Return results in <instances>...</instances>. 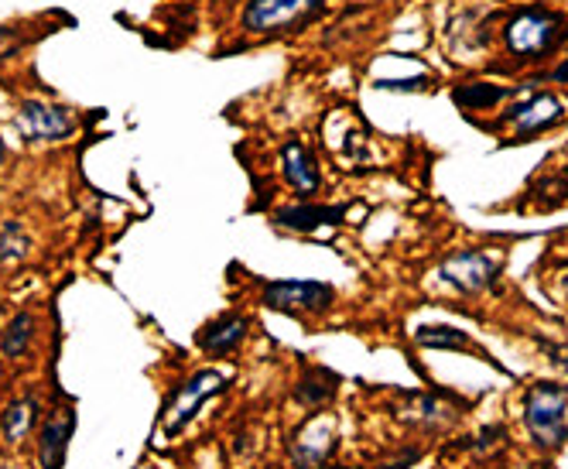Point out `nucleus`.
<instances>
[{"label": "nucleus", "instance_id": "obj_1", "mask_svg": "<svg viewBox=\"0 0 568 469\" xmlns=\"http://www.w3.org/2000/svg\"><path fill=\"white\" fill-rule=\"evenodd\" d=\"M504 38H507V52L514 59L538 62L568 38V18L548 8H524L507 21Z\"/></svg>", "mask_w": 568, "mask_h": 469}, {"label": "nucleus", "instance_id": "obj_2", "mask_svg": "<svg viewBox=\"0 0 568 469\" xmlns=\"http://www.w3.org/2000/svg\"><path fill=\"white\" fill-rule=\"evenodd\" d=\"M524 425L545 449H558L568 439V390L558 384H535L524 395Z\"/></svg>", "mask_w": 568, "mask_h": 469}, {"label": "nucleus", "instance_id": "obj_3", "mask_svg": "<svg viewBox=\"0 0 568 469\" xmlns=\"http://www.w3.org/2000/svg\"><path fill=\"white\" fill-rule=\"evenodd\" d=\"M322 8H326V0H251L240 24L251 34L274 38L305 28L308 21L318 18Z\"/></svg>", "mask_w": 568, "mask_h": 469}, {"label": "nucleus", "instance_id": "obj_4", "mask_svg": "<svg viewBox=\"0 0 568 469\" xmlns=\"http://www.w3.org/2000/svg\"><path fill=\"white\" fill-rule=\"evenodd\" d=\"M226 384H230V377L223 374V370H199V374H192L175 395H172V401L161 408V421H158V428L165 432V439H175L182 428L199 415V408H202V401H210L213 395H220V390H226Z\"/></svg>", "mask_w": 568, "mask_h": 469}, {"label": "nucleus", "instance_id": "obj_5", "mask_svg": "<svg viewBox=\"0 0 568 469\" xmlns=\"http://www.w3.org/2000/svg\"><path fill=\"white\" fill-rule=\"evenodd\" d=\"M504 271V257L500 254H490V251H466V254H456L445 261L435 275H438V285L453 288L459 295H476L483 288H490Z\"/></svg>", "mask_w": 568, "mask_h": 469}, {"label": "nucleus", "instance_id": "obj_6", "mask_svg": "<svg viewBox=\"0 0 568 469\" xmlns=\"http://www.w3.org/2000/svg\"><path fill=\"white\" fill-rule=\"evenodd\" d=\"M336 292L322 282H277L267 285L261 302L274 312H288V316H315L333 305Z\"/></svg>", "mask_w": 568, "mask_h": 469}, {"label": "nucleus", "instance_id": "obj_7", "mask_svg": "<svg viewBox=\"0 0 568 469\" xmlns=\"http://www.w3.org/2000/svg\"><path fill=\"white\" fill-rule=\"evenodd\" d=\"M561 116H565V110H561L558 96L535 93V96H527L524 103L510 106L504 113V124H510V144H517V141H535L548 128L561 124Z\"/></svg>", "mask_w": 568, "mask_h": 469}, {"label": "nucleus", "instance_id": "obj_8", "mask_svg": "<svg viewBox=\"0 0 568 469\" xmlns=\"http://www.w3.org/2000/svg\"><path fill=\"white\" fill-rule=\"evenodd\" d=\"M18 131L24 141H65L75 131V116L62 103L24 100L18 110Z\"/></svg>", "mask_w": 568, "mask_h": 469}, {"label": "nucleus", "instance_id": "obj_9", "mask_svg": "<svg viewBox=\"0 0 568 469\" xmlns=\"http://www.w3.org/2000/svg\"><path fill=\"white\" fill-rule=\"evenodd\" d=\"M336 449V421L329 415L312 418L292 442V459L298 469H322Z\"/></svg>", "mask_w": 568, "mask_h": 469}, {"label": "nucleus", "instance_id": "obj_10", "mask_svg": "<svg viewBox=\"0 0 568 469\" xmlns=\"http://www.w3.org/2000/svg\"><path fill=\"white\" fill-rule=\"evenodd\" d=\"M72 432H75V411L72 408H55L45 418L42 432H38V462H42V469H62Z\"/></svg>", "mask_w": 568, "mask_h": 469}, {"label": "nucleus", "instance_id": "obj_11", "mask_svg": "<svg viewBox=\"0 0 568 469\" xmlns=\"http://www.w3.org/2000/svg\"><path fill=\"white\" fill-rule=\"evenodd\" d=\"M281 172H284V182H288L298 195H315L318 185H322V175H318V165L312 159V151L302 144V141H288L281 147Z\"/></svg>", "mask_w": 568, "mask_h": 469}, {"label": "nucleus", "instance_id": "obj_12", "mask_svg": "<svg viewBox=\"0 0 568 469\" xmlns=\"http://www.w3.org/2000/svg\"><path fill=\"white\" fill-rule=\"evenodd\" d=\"M247 329H251V319L243 316V312H226V316H220L216 323H210L199 333L202 354H210V357L233 354V349L243 343V336H247Z\"/></svg>", "mask_w": 568, "mask_h": 469}, {"label": "nucleus", "instance_id": "obj_13", "mask_svg": "<svg viewBox=\"0 0 568 469\" xmlns=\"http://www.w3.org/2000/svg\"><path fill=\"white\" fill-rule=\"evenodd\" d=\"M38 418H42V401L34 395H24V398L11 401L4 408V415H0V436L8 439V446H21L34 432Z\"/></svg>", "mask_w": 568, "mask_h": 469}, {"label": "nucleus", "instance_id": "obj_14", "mask_svg": "<svg viewBox=\"0 0 568 469\" xmlns=\"http://www.w3.org/2000/svg\"><path fill=\"white\" fill-rule=\"evenodd\" d=\"M346 216V206H295V210H277L274 226L295 230V233H315Z\"/></svg>", "mask_w": 568, "mask_h": 469}, {"label": "nucleus", "instance_id": "obj_15", "mask_svg": "<svg viewBox=\"0 0 568 469\" xmlns=\"http://www.w3.org/2000/svg\"><path fill=\"white\" fill-rule=\"evenodd\" d=\"M415 339H418V346H425V349H456V354H476V357L486 360V364L494 360V357H486V349H483V346H476L463 329H453V326H422V329L415 333Z\"/></svg>", "mask_w": 568, "mask_h": 469}, {"label": "nucleus", "instance_id": "obj_16", "mask_svg": "<svg viewBox=\"0 0 568 469\" xmlns=\"http://www.w3.org/2000/svg\"><path fill=\"white\" fill-rule=\"evenodd\" d=\"M336 387H339V377L326 367H308L302 374V384H298V401L305 408H318V405H326L333 395H336Z\"/></svg>", "mask_w": 568, "mask_h": 469}, {"label": "nucleus", "instance_id": "obj_17", "mask_svg": "<svg viewBox=\"0 0 568 469\" xmlns=\"http://www.w3.org/2000/svg\"><path fill=\"white\" fill-rule=\"evenodd\" d=\"M34 336V316L28 312H18V316L0 329V349H4L8 360H18L21 354H28V343Z\"/></svg>", "mask_w": 568, "mask_h": 469}, {"label": "nucleus", "instance_id": "obj_18", "mask_svg": "<svg viewBox=\"0 0 568 469\" xmlns=\"http://www.w3.org/2000/svg\"><path fill=\"white\" fill-rule=\"evenodd\" d=\"M507 93H510V90L494 86V83H466V86H459V90L453 93V100H456L459 110H494Z\"/></svg>", "mask_w": 568, "mask_h": 469}, {"label": "nucleus", "instance_id": "obj_19", "mask_svg": "<svg viewBox=\"0 0 568 469\" xmlns=\"http://www.w3.org/2000/svg\"><path fill=\"white\" fill-rule=\"evenodd\" d=\"M28 251L31 241L21 230V223H0V264H18L28 257Z\"/></svg>", "mask_w": 568, "mask_h": 469}, {"label": "nucleus", "instance_id": "obj_20", "mask_svg": "<svg viewBox=\"0 0 568 469\" xmlns=\"http://www.w3.org/2000/svg\"><path fill=\"white\" fill-rule=\"evenodd\" d=\"M545 349H548V357H551V364H555V367L568 370V346H555V343H548Z\"/></svg>", "mask_w": 568, "mask_h": 469}, {"label": "nucleus", "instance_id": "obj_21", "mask_svg": "<svg viewBox=\"0 0 568 469\" xmlns=\"http://www.w3.org/2000/svg\"><path fill=\"white\" fill-rule=\"evenodd\" d=\"M551 83H568V55H565V62L551 72Z\"/></svg>", "mask_w": 568, "mask_h": 469}, {"label": "nucleus", "instance_id": "obj_22", "mask_svg": "<svg viewBox=\"0 0 568 469\" xmlns=\"http://www.w3.org/2000/svg\"><path fill=\"white\" fill-rule=\"evenodd\" d=\"M0 165H4V144H0Z\"/></svg>", "mask_w": 568, "mask_h": 469}, {"label": "nucleus", "instance_id": "obj_23", "mask_svg": "<svg viewBox=\"0 0 568 469\" xmlns=\"http://www.w3.org/2000/svg\"><path fill=\"white\" fill-rule=\"evenodd\" d=\"M138 469H158V466H138Z\"/></svg>", "mask_w": 568, "mask_h": 469}, {"label": "nucleus", "instance_id": "obj_24", "mask_svg": "<svg viewBox=\"0 0 568 469\" xmlns=\"http://www.w3.org/2000/svg\"><path fill=\"white\" fill-rule=\"evenodd\" d=\"M0 469H11V466H0Z\"/></svg>", "mask_w": 568, "mask_h": 469}]
</instances>
